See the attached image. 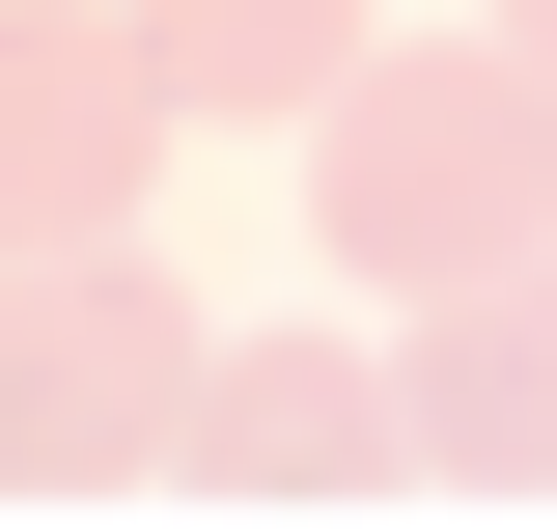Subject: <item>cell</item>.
Instances as JSON below:
<instances>
[{
    "label": "cell",
    "mask_w": 557,
    "mask_h": 529,
    "mask_svg": "<svg viewBox=\"0 0 557 529\" xmlns=\"http://www.w3.org/2000/svg\"><path fill=\"white\" fill-rule=\"evenodd\" d=\"M307 223H335L362 307L502 279V251L557 223V84L502 57V28H446V57H335V84H307Z\"/></svg>",
    "instance_id": "cell-1"
},
{
    "label": "cell",
    "mask_w": 557,
    "mask_h": 529,
    "mask_svg": "<svg viewBox=\"0 0 557 529\" xmlns=\"http://www.w3.org/2000/svg\"><path fill=\"white\" fill-rule=\"evenodd\" d=\"M168 418H196V307H168V251H139V223L0 251V502H139V473H168Z\"/></svg>",
    "instance_id": "cell-2"
},
{
    "label": "cell",
    "mask_w": 557,
    "mask_h": 529,
    "mask_svg": "<svg viewBox=\"0 0 557 529\" xmlns=\"http://www.w3.org/2000/svg\"><path fill=\"white\" fill-rule=\"evenodd\" d=\"M168 473L196 502H278V529H335L418 473V391L362 362V334H196V418H168Z\"/></svg>",
    "instance_id": "cell-3"
},
{
    "label": "cell",
    "mask_w": 557,
    "mask_h": 529,
    "mask_svg": "<svg viewBox=\"0 0 557 529\" xmlns=\"http://www.w3.org/2000/svg\"><path fill=\"white\" fill-rule=\"evenodd\" d=\"M168 168V84H139L112 0H0V251H84Z\"/></svg>",
    "instance_id": "cell-4"
},
{
    "label": "cell",
    "mask_w": 557,
    "mask_h": 529,
    "mask_svg": "<svg viewBox=\"0 0 557 529\" xmlns=\"http://www.w3.org/2000/svg\"><path fill=\"white\" fill-rule=\"evenodd\" d=\"M418 473H474V502H557V223L502 279H446V307H418Z\"/></svg>",
    "instance_id": "cell-5"
},
{
    "label": "cell",
    "mask_w": 557,
    "mask_h": 529,
    "mask_svg": "<svg viewBox=\"0 0 557 529\" xmlns=\"http://www.w3.org/2000/svg\"><path fill=\"white\" fill-rule=\"evenodd\" d=\"M112 28H139L168 112H307V84L362 57V0H112Z\"/></svg>",
    "instance_id": "cell-6"
},
{
    "label": "cell",
    "mask_w": 557,
    "mask_h": 529,
    "mask_svg": "<svg viewBox=\"0 0 557 529\" xmlns=\"http://www.w3.org/2000/svg\"><path fill=\"white\" fill-rule=\"evenodd\" d=\"M502 57H530V84H557V0H502Z\"/></svg>",
    "instance_id": "cell-7"
}]
</instances>
